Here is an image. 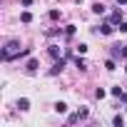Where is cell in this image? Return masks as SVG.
<instances>
[{
  "mask_svg": "<svg viewBox=\"0 0 127 127\" xmlns=\"http://www.w3.org/2000/svg\"><path fill=\"white\" fill-rule=\"evenodd\" d=\"M18 55H30V47H23V50H20V42H18V40H10V42L3 47V60L10 62V60L18 57Z\"/></svg>",
  "mask_w": 127,
  "mask_h": 127,
  "instance_id": "cell-1",
  "label": "cell"
},
{
  "mask_svg": "<svg viewBox=\"0 0 127 127\" xmlns=\"http://www.w3.org/2000/svg\"><path fill=\"white\" fill-rule=\"evenodd\" d=\"M62 67H65V60H62V57H60V60L55 62V65L50 67V75H57V72H62Z\"/></svg>",
  "mask_w": 127,
  "mask_h": 127,
  "instance_id": "cell-2",
  "label": "cell"
},
{
  "mask_svg": "<svg viewBox=\"0 0 127 127\" xmlns=\"http://www.w3.org/2000/svg\"><path fill=\"white\" fill-rule=\"evenodd\" d=\"M100 32H102V35H112V32H115V25H112V23H105V25H100Z\"/></svg>",
  "mask_w": 127,
  "mask_h": 127,
  "instance_id": "cell-3",
  "label": "cell"
},
{
  "mask_svg": "<svg viewBox=\"0 0 127 127\" xmlns=\"http://www.w3.org/2000/svg\"><path fill=\"white\" fill-rule=\"evenodd\" d=\"M37 67H40V62H37V60H28V67H25V70L32 75V72H37Z\"/></svg>",
  "mask_w": 127,
  "mask_h": 127,
  "instance_id": "cell-4",
  "label": "cell"
},
{
  "mask_svg": "<svg viewBox=\"0 0 127 127\" xmlns=\"http://www.w3.org/2000/svg\"><path fill=\"white\" fill-rule=\"evenodd\" d=\"M120 18H122V15H120V10H115V13H112V18H110V23H112V25H120V23H122Z\"/></svg>",
  "mask_w": 127,
  "mask_h": 127,
  "instance_id": "cell-5",
  "label": "cell"
},
{
  "mask_svg": "<svg viewBox=\"0 0 127 127\" xmlns=\"http://www.w3.org/2000/svg\"><path fill=\"white\" fill-rule=\"evenodd\" d=\"M47 52H50V57H55V60L60 57V47H57V45H50V50H47Z\"/></svg>",
  "mask_w": 127,
  "mask_h": 127,
  "instance_id": "cell-6",
  "label": "cell"
},
{
  "mask_svg": "<svg viewBox=\"0 0 127 127\" xmlns=\"http://www.w3.org/2000/svg\"><path fill=\"white\" fill-rule=\"evenodd\" d=\"M18 107H20V110H30V100H28V97L18 100Z\"/></svg>",
  "mask_w": 127,
  "mask_h": 127,
  "instance_id": "cell-7",
  "label": "cell"
},
{
  "mask_svg": "<svg viewBox=\"0 0 127 127\" xmlns=\"http://www.w3.org/2000/svg\"><path fill=\"white\" fill-rule=\"evenodd\" d=\"M55 112H60V115L67 112V105H65V102H55Z\"/></svg>",
  "mask_w": 127,
  "mask_h": 127,
  "instance_id": "cell-8",
  "label": "cell"
},
{
  "mask_svg": "<svg viewBox=\"0 0 127 127\" xmlns=\"http://www.w3.org/2000/svg\"><path fill=\"white\" fill-rule=\"evenodd\" d=\"M92 13L102 15V13H105V5H102V3H95V5H92Z\"/></svg>",
  "mask_w": 127,
  "mask_h": 127,
  "instance_id": "cell-9",
  "label": "cell"
},
{
  "mask_svg": "<svg viewBox=\"0 0 127 127\" xmlns=\"http://www.w3.org/2000/svg\"><path fill=\"white\" fill-rule=\"evenodd\" d=\"M112 125H115V127H122V125H125V117H122V115H115Z\"/></svg>",
  "mask_w": 127,
  "mask_h": 127,
  "instance_id": "cell-10",
  "label": "cell"
},
{
  "mask_svg": "<svg viewBox=\"0 0 127 127\" xmlns=\"http://www.w3.org/2000/svg\"><path fill=\"white\" fill-rule=\"evenodd\" d=\"M75 65H77V70H87V62H85L82 57H77V60H75Z\"/></svg>",
  "mask_w": 127,
  "mask_h": 127,
  "instance_id": "cell-11",
  "label": "cell"
},
{
  "mask_svg": "<svg viewBox=\"0 0 127 127\" xmlns=\"http://www.w3.org/2000/svg\"><path fill=\"white\" fill-rule=\"evenodd\" d=\"M87 115H90V112H87V107H82V110H77V120H87Z\"/></svg>",
  "mask_w": 127,
  "mask_h": 127,
  "instance_id": "cell-12",
  "label": "cell"
},
{
  "mask_svg": "<svg viewBox=\"0 0 127 127\" xmlns=\"http://www.w3.org/2000/svg\"><path fill=\"white\" fill-rule=\"evenodd\" d=\"M50 20H60V10H50Z\"/></svg>",
  "mask_w": 127,
  "mask_h": 127,
  "instance_id": "cell-13",
  "label": "cell"
},
{
  "mask_svg": "<svg viewBox=\"0 0 127 127\" xmlns=\"http://www.w3.org/2000/svg\"><path fill=\"white\" fill-rule=\"evenodd\" d=\"M77 52H80V55H85V52H87V45H82V42H80V45H77Z\"/></svg>",
  "mask_w": 127,
  "mask_h": 127,
  "instance_id": "cell-14",
  "label": "cell"
},
{
  "mask_svg": "<svg viewBox=\"0 0 127 127\" xmlns=\"http://www.w3.org/2000/svg\"><path fill=\"white\" fill-rule=\"evenodd\" d=\"M110 92H112V95H115V97H122V90H120V87H112V90H110Z\"/></svg>",
  "mask_w": 127,
  "mask_h": 127,
  "instance_id": "cell-15",
  "label": "cell"
},
{
  "mask_svg": "<svg viewBox=\"0 0 127 127\" xmlns=\"http://www.w3.org/2000/svg\"><path fill=\"white\" fill-rule=\"evenodd\" d=\"M105 95H107V92H105V90H102V87H100V90H97V92H95V97H97V100H102V97H105Z\"/></svg>",
  "mask_w": 127,
  "mask_h": 127,
  "instance_id": "cell-16",
  "label": "cell"
},
{
  "mask_svg": "<svg viewBox=\"0 0 127 127\" xmlns=\"http://www.w3.org/2000/svg\"><path fill=\"white\" fill-rule=\"evenodd\" d=\"M117 28H120V32H127V23H120Z\"/></svg>",
  "mask_w": 127,
  "mask_h": 127,
  "instance_id": "cell-17",
  "label": "cell"
},
{
  "mask_svg": "<svg viewBox=\"0 0 127 127\" xmlns=\"http://www.w3.org/2000/svg\"><path fill=\"white\" fill-rule=\"evenodd\" d=\"M120 55H122V57H127V45H122V47H120Z\"/></svg>",
  "mask_w": 127,
  "mask_h": 127,
  "instance_id": "cell-18",
  "label": "cell"
},
{
  "mask_svg": "<svg viewBox=\"0 0 127 127\" xmlns=\"http://www.w3.org/2000/svg\"><path fill=\"white\" fill-rule=\"evenodd\" d=\"M23 5H25V8H28V5H32V0H23Z\"/></svg>",
  "mask_w": 127,
  "mask_h": 127,
  "instance_id": "cell-19",
  "label": "cell"
},
{
  "mask_svg": "<svg viewBox=\"0 0 127 127\" xmlns=\"http://www.w3.org/2000/svg\"><path fill=\"white\" fill-rule=\"evenodd\" d=\"M117 3H120V5H127V0H117Z\"/></svg>",
  "mask_w": 127,
  "mask_h": 127,
  "instance_id": "cell-20",
  "label": "cell"
},
{
  "mask_svg": "<svg viewBox=\"0 0 127 127\" xmlns=\"http://www.w3.org/2000/svg\"><path fill=\"white\" fill-rule=\"evenodd\" d=\"M77 3H82V0H77Z\"/></svg>",
  "mask_w": 127,
  "mask_h": 127,
  "instance_id": "cell-21",
  "label": "cell"
},
{
  "mask_svg": "<svg viewBox=\"0 0 127 127\" xmlns=\"http://www.w3.org/2000/svg\"><path fill=\"white\" fill-rule=\"evenodd\" d=\"M125 70H127V67H125Z\"/></svg>",
  "mask_w": 127,
  "mask_h": 127,
  "instance_id": "cell-22",
  "label": "cell"
}]
</instances>
